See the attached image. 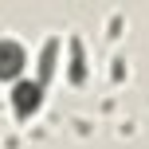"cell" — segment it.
Instances as JSON below:
<instances>
[{
  "instance_id": "3957f363",
  "label": "cell",
  "mask_w": 149,
  "mask_h": 149,
  "mask_svg": "<svg viewBox=\"0 0 149 149\" xmlns=\"http://www.w3.org/2000/svg\"><path fill=\"white\" fill-rule=\"evenodd\" d=\"M90 79V63H86V43H82V36H71L67 39V82L74 90H82Z\"/></svg>"
},
{
  "instance_id": "277c9868",
  "label": "cell",
  "mask_w": 149,
  "mask_h": 149,
  "mask_svg": "<svg viewBox=\"0 0 149 149\" xmlns=\"http://www.w3.org/2000/svg\"><path fill=\"white\" fill-rule=\"evenodd\" d=\"M59 51H63V39L59 36H47L43 47H39V63H36V82H39V86H51L55 71H59Z\"/></svg>"
},
{
  "instance_id": "7a4b0ae2",
  "label": "cell",
  "mask_w": 149,
  "mask_h": 149,
  "mask_svg": "<svg viewBox=\"0 0 149 149\" xmlns=\"http://www.w3.org/2000/svg\"><path fill=\"white\" fill-rule=\"evenodd\" d=\"M24 67H28L24 43L16 36H4V39H0V79H4L8 86H16V82L24 79Z\"/></svg>"
},
{
  "instance_id": "6da1fadb",
  "label": "cell",
  "mask_w": 149,
  "mask_h": 149,
  "mask_svg": "<svg viewBox=\"0 0 149 149\" xmlns=\"http://www.w3.org/2000/svg\"><path fill=\"white\" fill-rule=\"evenodd\" d=\"M43 98H47V86H39L36 79H20L16 86H8V106H12V114L20 122L36 118L39 106H43Z\"/></svg>"
},
{
  "instance_id": "5b68a950",
  "label": "cell",
  "mask_w": 149,
  "mask_h": 149,
  "mask_svg": "<svg viewBox=\"0 0 149 149\" xmlns=\"http://www.w3.org/2000/svg\"><path fill=\"white\" fill-rule=\"evenodd\" d=\"M122 79H126V63L114 59V82H122Z\"/></svg>"
}]
</instances>
